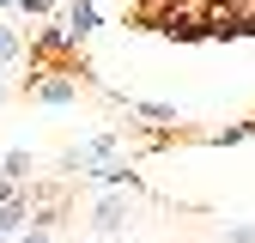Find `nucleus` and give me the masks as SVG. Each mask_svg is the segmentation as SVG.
Masks as SVG:
<instances>
[{
  "mask_svg": "<svg viewBox=\"0 0 255 243\" xmlns=\"http://www.w3.org/2000/svg\"><path fill=\"white\" fill-rule=\"evenodd\" d=\"M18 243H61V237H55V225H43V219H37V225H30Z\"/></svg>",
  "mask_w": 255,
  "mask_h": 243,
  "instance_id": "11",
  "label": "nucleus"
},
{
  "mask_svg": "<svg viewBox=\"0 0 255 243\" xmlns=\"http://www.w3.org/2000/svg\"><path fill=\"white\" fill-rule=\"evenodd\" d=\"M18 67H24V30L0 24V73H18Z\"/></svg>",
  "mask_w": 255,
  "mask_h": 243,
  "instance_id": "6",
  "label": "nucleus"
},
{
  "mask_svg": "<svg viewBox=\"0 0 255 243\" xmlns=\"http://www.w3.org/2000/svg\"><path fill=\"white\" fill-rule=\"evenodd\" d=\"M128 110H140V116H152V122H176L170 104H152V98H128Z\"/></svg>",
  "mask_w": 255,
  "mask_h": 243,
  "instance_id": "8",
  "label": "nucleus"
},
{
  "mask_svg": "<svg viewBox=\"0 0 255 243\" xmlns=\"http://www.w3.org/2000/svg\"><path fill=\"white\" fill-rule=\"evenodd\" d=\"M225 243H255V219H237V225H225Z\"/></svg>",
  "mask_w": 255,
  "mask_h": 243,
  "instance_id": "10",
  "label": "nucleus"
},
{
  "mask_svg": "<svg viewBox=\"0 0 255 243\" xmlns=\"http://www.w3.org/2000/svg\"><path fill=\"white\" fill-rule=\"evenodd\" d=\"M12 201H24V189H18V182H6V176H0V207H12Z\"/></svg>",
  "mask_w": 255,
  "mask_h": 243,
  "instance_id": "12",
  "label": "nucleus"
},
{
  "mask_svg": "<svg viewBox=\"0 0 255 243\" xmlns=\"http://www.w3.org/2000/svg\"><path fill=\"white\" fill-rule=\"evenodd\" d=\"M85 225H91V237H122L134 225V189H104L85 207Z\"/></svg>",
  "mask_w": 255,
  "mask_h": 243,
  "instance_id": "1",
  "label": "nucleus"
},
{
  "mask_svg": "<svg viewBox=\"0 0 255 243\" xmlns=\"http://www.w3.org/2000/svg\"><path fill=\"white\" fill-rule=\"evenodd\" d=\"M91 24H98V6H91V0H73L67 6V37H91Z\"/></svg>",
  "mask_w": 255,
  "mask_h": 243,
  "instance_id": "7",
  "label": "nucleus"
},
{
  "mask_svg": "<svg viewBox=\"0 0 255 243\" xmlns=\"http://www.w3.org/2000/svg\"><path fill=\"white\" fill-rule=\"evenodd\" d=\"M30 170H37V152L30 146H6L0 152V176L6 182H30Z\"/></svg>",
  "mask_w": 255,
  "mask_h": 243,
  "instance_id": "4",
  "label": "nucleus"
},
{
  "mask_svg": "<svg viewBox=\"0 0 255 243\" xmlns=\"http://www.w3.org/2000/svg\"><path fill=\"white\" fill-rule=\"evenodd\" d=\"M116 152H122L116 134H91V140H79L61 164H67V170H104V164H116Z\"/></svg>",
  "mask_w": 255,
  "mask_h": 243,
  "instance_id": "2",
  "label": "nucleus"
},
{
  "mask_svg": "<svg viewBox=\"0 0 255 243\" xmlns=\"http://www.w3.org/2000/svg\"><path fill=\"white\" fill-rule=\"evenodd\" d=\"M30 104L67 110V104H79V79H73V73H43V79H30Z\"/></svg>",
  "mask_w": 255,
  "mask_h": 243,
  "instance_id": "3",
  "label": "nucleus"
},
{
  "mask_svg": "<svg viewBox=\"0 0 255 243\" xmlns=\"http://www.w3.org/2000/svg\"><path fill=\"white\" fill-rule=\"evenodd\" d=\"M249 134H255V122H237V128H225V134H207V140H213V146H243Z\"/></svg>",
  "mask_w": 255,
  "mask_h": 243,
  "instance_id": "9",
  "label": "nucleus"
},
{
  "mask_svg": "<svg viewBox=\"0 0 255 243\" xmlns=\"http://www.w3.org/2000/svg\"><path fill=\"white\" fill-rule=\"evenodd\" d=\"M24 231H30V195L12 201V207H0V243H18Z\"/></svg>",
  "mask_w": 255,
  "mask_h": 243,
  "instance_id": "5",
  "label": "nucleus"
}]
</instances>
